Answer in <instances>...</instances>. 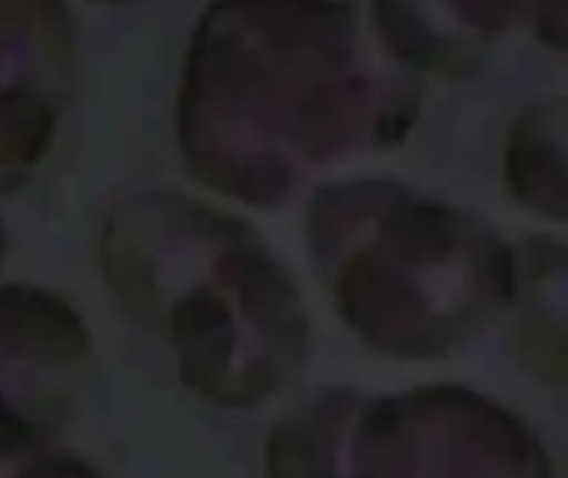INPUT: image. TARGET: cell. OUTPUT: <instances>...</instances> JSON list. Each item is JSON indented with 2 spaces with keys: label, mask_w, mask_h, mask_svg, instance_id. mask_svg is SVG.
Listing matches in <instances>:
<instances>
[{
  "label": "cell",
  "mask_w": 568,
  "mask_h": 478,
  "mask_svg": "<svg viewBox=\"0 0 568 478\" xmlns=\"http://www.w3.org/2000/svg\"><path fill=\"white\" fill-rule=\"evenodd\" d=\"M419 110V73L353 0H210L183 60L176 143L213 193L283 206L403 143Z\"/></svg>",
  "instance_id": "cell-1"
},
{
  "label": "cell",
  "mask_w": 568,
  "mask_h": 478,
  "mask_svg": "<svg viewBox=\"0 0 568 478\" xmlns=\"http://www.w3.org/2000/svg\"><path fill=\"white\" fill-rule=\"evenodd\" d=\"M266 478H552V462L519 416L473 389H333L270 433Z\"/></svg>",
  "instance_id": "cell-4"
},
{
  "label": "cell",
  "mask_w": 568,
  "mask_h": 478,
  "mask_svg": "<svg viewBox=\"0 0 568 478\" xmlns=\"http://www.w3.org/2000/svg\"><path fill=\"white\" fill-rule=\"evenodd\" d=\"M120 309L173 353L183 386L216 406H256L306 366L310 313L266 240L240 216L176 193L120 200L100 233Z\"/></svg>",
  "instance_id": "cell-2"
},
{
  "label": "cell",
  "mask_w": 568,
  "mask_h": 478,
  "mask_svg": "<svg viewBox=\"0 0 568 478\" xmlns=\"http://www.w3.org/2000/svg\"><path fill=\"white\" fill-rule=\"evenodd\" d=\"M70 0H0V173L37 166L77 87Z\"/></svg>",
  "instance_id": "cell-5"
},
{
  "label": "cell",
  "mask_w": 568,
  "mask_h": 478,
  "mask_svg": "<svg viewBox=\"0 0 568 478\" xmlns=\"http://www.w3.org/2000/svg\"><path fill=\"white\" fill-rule=\"evenodd\" d=\"M3 256H7V236H3V223H0V266H3Z\"/></svg>",
  "instance_id": "cell-10"
},
{
  "label": "cell",
  "mask_w": 568,
  "mask_h": 478,
  "mask_svg": "<svg viewBox=\"0 0 568 478\" xmlns=\"http://www.w3.org/2000/svg\"><path fill=\"white\" fill-rule=\"evenodd\" d=\"M0 478H103L37 416L0 396Z\"/></svg>",
  "instance_id": "cell-9"
},
{
  "label": "cell",
  "mask_w": 568,
  "mask_h": 478,
  "mask_svg": "<svg viewBox=\"0 0 568 478\" xmlns=\"http://www.w3.org/2000/svg\"><path fill=\"white\" fill-rule=\"evenodd\" d=\"M306 240L339 319L396 359L466 349L519 296V253L496 226L396 180L323 183Z\"/></svg>",
  "instance_id": "cell-3"
},
{
  "label": "cell",
  "mask_w": 568,
  "mask_h": 478,
  "mask_svg": "<svg viewBox=\"0 0 568 478\" xmlns=\"http://www.w3.org/2000/svg\"><path fill=\"white\" fill-rule=\"evenodd\" d=\"M409 10L433 27L469 67H476L489 43L513 33L566 50V0H406Z\"/></svg>",
  "instance_id": "cell-7"
},
{
  "label": "cell",
  "mask_w": 568,
  "mask_h": 478,
  "mask_svg": "<svg viewBox=\"0 0 568 478\" xmlns=\"http://www.w3.org/2000/svg\"><path fill=\"white\" fill-rule=\"evenodd\" d=\"M90 329L50 289L0 286V379L70 376L90 359Z\"/></svg>",
  "instance_id": "cell-6"
},
{
  "label": "cell",
  "mask_w": 568,
  "mask_h": 478,
  "mask_svg": "<svg viewBox=\"0 0 568 478\" xmlns=\"http://www.w3.org/2000/svg\"><path fill=\"white\" fill-rule=\"evenodd\" d=\"M566 100L526 106L506 140L509 193L552 223H566Z\"/></svg>",
  "instance_id": "cell-8"
},
{
  "label": "cell",
  "mask_w": 568,
  "mask_h": 478,
  "mask_svg": "<svg viewBox=\"0 0 568 478\" xmlns=\"http://www.w3.org/2000/svg\"><path fill=\"white\" fill-rule=\"evenodd\" d=\"M93 3H136V0H93Z\"/></svg>",
  "instance_id": "cell-11"
}]
</instances>
